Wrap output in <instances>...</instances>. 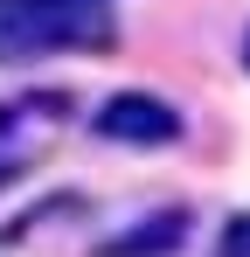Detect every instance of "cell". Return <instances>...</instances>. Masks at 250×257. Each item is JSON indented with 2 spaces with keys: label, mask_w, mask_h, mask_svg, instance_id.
<instances>
[{
  "label": "cell",
  "mask_w": 250,
  "mask_h": 257,
  "mask_svg": "<svg viewBox=\"0 0 250 257\" xmlns=\"http://www.w3.org/2000/svg\"><path fill=\"white\" fill-rule=\"evenodd\" d=\"M215 257H250V215H229V229H222V250Z\"/></svg>",
  "instance_id": "cell-4"
},
{
  "label": "cell",
  "mask_w": 250,
  "mask_h": 257,
  "mask_svg": "<svg viewBox=\"0 0 250 257\" xmlns=\"http://www.w3.org/2000/svg\"><path fill=\"white\" fill-rule=\"evenodd\" d=\"M243 70H250V28H243Z\"/></svg>",
  "instance_id": "cell-5"
},
{
  "label": "cell",
  "mask_w": 250,
  "mask_h": 257,
  "mask_svg": "<svg viewBox=\"0 0 250 257\" xmlns=\"http://www.w3.org/2000/svg\"><path fill=\"white\" fill-rule=\"evenodd\" d=\"M181 243H188V209H160L146 222H132L125 236H111L97 257H181Z\"/></svg>",
  "instance_id": "cell-3"
},
{
  "label": "cell",
  "mask_w": 250,
  "mask_h": 257,
  "mask_svg": "<svg viewBox=\"0 0 250 257\" xmlns=\"http://www.w3.org/2000/svg\"><path fill=\"white\" fill-rule=\"evenodd\" d=\"M70 49H111V14L97 0H0V63H42Z\"/></svg>",
  "instance_id": "cell-1"
},
{
  "label": "cell",
  "mask_w": 250,
  "mask_h": 257,
  "mask_svg": "<svg viewBox=\"0 0 250 257\" xmlns=\"http://www.w3.org/2000/svg\"><path fill=\"white\" fill-rule=\"evenodd\" d=\"M90 132L111 139V146H146V153H160V146H181L188 118H181L167 97H153V90H111V97L90 111Z\"/></svg>",
  "instance_id": "cell-2"
}]
</instances>
